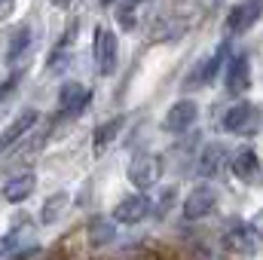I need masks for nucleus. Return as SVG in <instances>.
Returning <instances> with one entry per match:
<instances>
[{
  "instance_id": "nucleus-5",
  "label": "nucleus",
  "mask_w": 263,
  "mask_h": 260,
  "mask_svg": "<svg viewBox=\"0 0 263 260\" xmlns=\"http://www.w3.org/2000/svg\"><path fill=\"white\" fill-rule=\"evenodd\" d=\"M223 245L236 254H254L257 248V233L251 227V220H239L233 217L227 227H223Z\"/></svg>"
},
{
  "instance_id": "nucleus-18",
  "label": "nucleus",
  "mask_w": 263,
  "mask_h": 260,
  "mask_svg": "<svg viewBox=\"0 0 263 260\" xmlns=\"http://www.w3.org/2000/svg\"><path fill=\"white\" fill-rule=\"evenodd\" d=\"M117 239V227L107 217H92L89 220V242L92 245H110Z\"/></svg>"
},
{
  "instance_id": "nucleus-3",
  "label": "nucleus",
  "mask_w": 263,
  "mask_h": 260,
  "mask_svg": "<svg viewBox=\"0 0 263 260\" xmlns=\"http://www.w3.org/2000/svg\"><path fill=\"white\" fill-rule=\"evenodd\" d=\"M220 126L227 132H233V135H254V132L260 129V110L254 104H248V101H239V104H233L223 114Z\"/></svg>"
},
{
  "instance_id": "nucleus-10",
  "label": "nucleus",
  "mask_w": 263,
  "mask_h": 260,
  "mask_svg": "<svg viewBox=\"0 0 263 260\" xmlns=\"http://www.w3.org/2000/svg\"><path fill=\"white\" fill-rule=\"evenodd\" d=\"M89 101H92V89L89 86H83V83H65L62 89H59V110L67 114V117H77V114H83L86 107H89Z\"/></svg>"
},
{
  "instance_id": "nucleus-13",
  "label": "nucleus",
  "mask_w": 263,
  "mask_h": 260,
  "mask_svg": "<svg viewBox=\"0 0 263 260\" xmlns=\"http://www.w3.org/2000/svg\"><path fill=\"white\" fill-rule=\"evenodd\" d=\"M37 120H40V110H34V107L22 110V114H18L6 129L0 132V153H6V150L22 138V135H28V132L34 129V123H37Z\"/></svg>"
},
{
  "instance_id": "nucleus-15",
  "label": "nucleus",
  "mask_w": 263,
  "mask_h": 260,
  "mask_svg": "<svg viewBox=\"0 0 263 260\" xmlns=\"http://www.w3.org/2000/svg\"><path fill=\"white\" fill-rule=\"evenodd\" d=\"M34 187H37V175H34V172H22V175H15V178L6 181L3 199L12 202V205H18V202H25L28 196L34 193Z\"/></svg>"
},
{
  "instance_id": "nucleus-12",
  "label": "nucleus",
  "mask_w": 263,
  "mask_h": 260,
  "mask_svg": "<svg viewBox=\"0 0 263 260\" xmlns=\"http://www.w3.org/2000/svg\"><path fill=\"white\" fill-rule=\"evenodd\" d=\"M196 117H199V104L193 98H181V101H175L168 107V114L162 120V129L165 132H187L196 123Z\"/></svg>"
},
{
  "instance_id": "nucleus-2",
  "label": "nucleus",
  "mask_w": 263,
  "mask_h": 260,
  "mask_svg": "<svg viewBox=\"0 0 263 260\" xmlns=\"http://www.w3.org/2000/svg\"><path fill=\"white\" fill-rule=\"evenodd\" d=\"M92 52H95L98 73L101 77H110L117 70V65H120V40H117V34L107 31L104 25H98L95 28V46H92Z\"/></svg>"
},
{
  "instance_id": "nucleus-25",
  "label": "nucleus",
  "mask_w": 263,
  "mask_h": 260,
  "mask_svg": "<svg viewBox=\"0 0 263 260\" xmlns=\"http://www.w3.org/2000/svg\"><path fill=\"white\" fill-rule=\"evenodd\" d=\"M15 83H18V73H12V77H9V80H6V83L0 86V101H3L6 95H12V89H15Z\"/></svg>"
},
{
  "instance_id": "nucleus-22",
  "label": "nucleus",
  "mask_w": 263,
  "mask_h": 260,
  "mask_svg": "<svg viewBox=\"0 0 263 260\" xmlns=\"http://www.w3.org/2000/svg\"><path fill=\"white\" fill-rule=\"evenodd\" d=\"M67 43H70V40H65L62 49H55V52L49 55V70H62V67H67V62H70V49H67Z\"/></svg>"
},
{
  "instance_id": "nucleus-6",
  "label": "nucleus",
  "mask_w": 263,
  "mask_h": 260,
  "mask_svg": "<svg viewBox=\"0 0 263 260\" xmlns=\"http://www.w3.org/2000/svg\"><path fill=\"white\" fill-rule=\"evenodd\" d=\"M162 175V156L156 153H138L129 162V181L141 190H150Z\"/></svg>"
},
{
  "instance_id": "nucleus-8",
  "label": "nucleus",
  "mask_w": 263,
  "mask_h": 260,
  "mask_svg": "<svg viewBox=\"0 0 263 260\" xmlns=\"http://www.w3.org/2000/svg\"><path fill=\"white\" fill-rule=\"evenodd\" d=\"M227 59H230V40H223L208 59H202L196 67H193V73L187 77V86L193 89V86H208L211 80H214V73L220 70V67H227Z\"/></svg>"
},
{
  "instance_id": "nucleus-23",
  "label": "nucleus",
  "mask_w": 263,
  "mask_h": 260,
  "mask_svg": "<svg viewBox=\"0 0 263 260\" xmlns=\"http://www.w3.org/2000/svg\"><path fill=\"white\" fill-rule=\"evenodd\" d=\"M172 199H175V190L168 187V190L162 193V199H159V202L153 205V214H156V217H165V211H168V205H172Z\"/></svg>"
},
{
  "instance_id": "nucleus-17",
  "label": "nucleus",
  "mask_w": 263,
  "mask_h": 260,
  "mask_svg": "<svg viewBox=\"0 0 263 260\" xmlns=\"http://www.w3.org/2000/svg\"><path fill=\"white\" fill-rule=\"evenodd\" d=\"M67 202H70V193L67 190H59V193H52L46 202H43V208H40V224H55L62 214L67 211Z\"/></svg>"
},
{
  "instance_id": "nucleus-28",
  "label": "nucleus",
  "mask_w": 263,
  "mask_h": 260,
  "mask_svg": "<svg viewBox=\"0 0 263 260\" xmlns=\"http://www.w3.org/2000/svg\"><path fill=\"white\" fill-rule=\"evenodd\" d=\"M52 3H55V6H67V3H70V0H52Z\"/></svg>"
},
{
  "instance_id": "nucleus-29",
  "label": "nucleus",
  "mask_w": 263,
  "mask_h": 260,
  "mask_svg": "<svg viewBox=\"0 0 263 260\" xmlns=\"http://www.w3.org/2000/svg\"><path fill=\"white\" fill-rule=\"evenodd\" d=\"M101 3H104V6H107V3H114V0H101Z\"/></svg>"
},
{
  "instance_id": "nucleus-4",
  "label": "nucleus",
  "mask_w": 263,
  "mask_h": 260,
  "mask_svg": "<svg viewBox=\"0 0 263 260\" xmlns=\"http://www.w3.org/2000/svg\"><path fill=\"white\" fill-rule=\"evenodd\" d=\"M263 15V0H245V3H236L223 22V31L227 37H239L245 34L248 28H254V22Z\"/></svg>"
},
{
  "instance_id": "nucleus-20",
  "label": "nucleus",
  "mask_w": 263,
  "mask_h": 260,
  "mask_svg": "<svg viewBox=\"0 0 263 260\" xmlns=\"http://www.w3.org/2000/svg\"><path fill=\"white\" fill-rule=\"evenodd\" d=\"M28 46H31V25H18L12 40H9V46H6V65H15Z\"/></svg>"
},
{
  "instance_id": "nucleus-9",
  "label": "nucleus",
  "mask_w": 263,
  "mask_h": 260,
  "mask_svg": "<svg viewBox=\"0 0 263 260\" xmlns=\"http://www.w3.org/2000/svg\"><path fill=\"white\" fill-rule=\"evenodd\" d=\"M223 83H227V92H233V95L248 92V86H251L248 52H239V55H230V59H227V67H223Z\"/></svg>"
},
{
  "instance_id": "nucleus-27",
  "label": "nucleus",
  "mask_w": 263,
  "mask_h": 260,
  "mask_svg": "<svg viewBox=\"0 0 263 260\" xmlns=\"http://www.w3.org/2000/svg\"><path fill=\"white\" fill-rule=\"evenodd\" d=\"M12 6H15V0H0V22L12 12Z\"/></svg>"
},
{
  "instance_id": "nucleus-16",
  "label": "nucleus",
  "mask_w": 263,
  "mask_h": 260,
  "mask_svg": "<svg viewBox=\"0 0 263 260\" xmlns=\"http://www.w3.org/2000/svg\"><path fill=\"white\" fill-rule=\"evenodd\" d=\"M230 169H233V175H236L239 181H254L257 172H260V159H257L254 147H242V150H236Z\"/></svg>"
},
{
  "instance_id": "nucleus-14",
  "label": "nucleus",
  "mask_w": 263,
  "mask_h": 260,
  "mask_svg": "<svg viewBox=\"0 0 263 260\" xmlns=\"http://www.w3.org/2000/svg\"><path fill=\"white\" fill-rule=\"evenodd\" d=\"M227 162H233V159H230L223 144H205V150L199 153V175L202 178H217L227 169Z\"/></svg>"
},
{
  "instance_id": "nucleus-24",
  "label": "nucleus",
  "mask_w": 263,
  "mask_h": 260,
  "mask_svg": "<svg viewBox=\"0 0 263 260\" xmlns=\"http://www.w3.org/2000/svg\"><path fill=\"white\" fill-rule=\"evenodd\" d=\"M15 236L9 233V236H0V260H9V254H12V248H15Z\"/></svg>"
},
{
  "instance_id": "nucleus-19",
  "label": "nucleus",
  "mask_w": 263,
  "mask_h": 260,
  "mask_svg": "<svg viewBox=\"0 0 263 260\" xmlns=\"http://www.w3.org/2000/svg\"><path fill=\"white\" fill-rule=\"evenodd\" d=\"M126 126V117H114V120H107V123H101L98 129H95V153H104V147L107 144H114V138L120 135V129Z\"/></svg>"
},
{
  "instance_id": "nucleus-1",
  "label": "nucleus",
  "mask_w": 263,
  "mask_h": 260,
  "mask_svg": "<svg viewBox=\"0 0 263 260\" xmlns=\"http://www.w3.org/2000/svg\"><path fill=\"white\" fill-rule=\"evenodd\" d=\"M199 15H202V3L196 0H181V3H172L168 9H165V15L153 25V40H159V43H175V40H181L187 31H193L199 22Z\"/></svg>"
},
{
  "instance_id": "nucleus-7",
  "label": "nucleus",
  "mask_w": 263,
  "mask_h": 260,
  "mask_svg": "<svg viewBox=\"0 0 263 260\" xmlns=\"http://www.w3.org/2000/svg\"><path fill=\"white\" fill-rule=\"evenodd\" d=\"M214 208H217V190L208 187V184H199L187 193L184 205H181V214H184V220H202Z\"/></svg>"
},
{
  "instance_id": "nucleus-26",
  "label": "nucleus",
  "mask_w": 263,
  "mask_h": 260,
  "mask_svg": "<svg viewBox=\"0 0 263 260\" xmlns=\"http://www.w3.org/2000/svg\"><path fill=\"white\" fill-rule=\"evenodd\" d=\"M251 227H254V233H257V239L263 242V208L257 211V214H254V217H251Z\"/></svg>"
},
{
  "instance_id": "nucleus-21",
  "label": "nucleus",
  "mask_w": 263,
  "mask_h": 260,
  "mask_svg": "<svg viewBox=\"0 0 263 260\" xmlns=\"http://www.w3.org/2000/svg\"><path fill=\"white\" fill-rule=\"evenodd\" d=\"M141 3H147V0H123L120 3V9H117V25L123 28V31H132L135 25H138V6Z\"/></svg>"
},
{
  "instance_id": "nucleus-11",
  "label": "nucleus",
  "mask_w": 263,
  "mask_h": 260,
  "mask_svg": "<svg viewBox=\"0 0 263 260\" xmlns=\"http://www.w3.org/2000/svg\"><path fill=\"white\" fill-rule=\"evenodd\" d=\"M153 214V202L147 199V196H126L123 202H117V208H114V220L117 224H141V220H147Z\"/></svg>"
}]
</instances>
